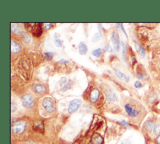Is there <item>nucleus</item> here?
I'll return each mask as SVG.
<instances>
[{"instance_id": "2f4dec72", "label": "nucleus", "mask_w": 160, "mask_h": 144, "mask_svg": "<svg viewBox=\"0 0 160 144\" xmlns=\"http://www.w3.org/2000/svg\"><path fill=\"white\" fill-rule=\"evenodd\" d=\"M59 144H68V143H60Z\"/></svg>"}, {"instance_id": "f3484780", "label": "nucleus", "mask_w": 160, "mask_h": 144, "mask_svg": "<svg viewBox=\"0 0 160 144\" xmlns=\"http://www.w3.org/2000/svg\"><path fill=\"white\" fill-rule=\"evenodd\" d=\"M34 90L37 93H42L45 91V87L41 84H37L34 86Z\"/></svg>"}, {"instance_id": "2eb2a0df", "label": "nucleus", "mask_w": 160, "mask_h": 144, "mask_svg": "<svg viewBox=\"0 0 160 144\" xmlns=\"http://www.w3.org/2000/svg\"><path fill=\"white\" fill-rule=\"evenodd\" d=\"M78 49H79V52L81 55L86 54V53H87V51H88L87 46L82 42H81L79 44Z\"/></svg>"}, {"instance_id": "4be33fe9", "label": "nucleus", "mask_w": 160, "mask_h": 144, "mask_svg": "<svg viewBox=\"0 0 160 144\" xmlns=\"http://www.w3.org/2000/svg\"><path fill=\"white\" fill-rule=\"evenodd\" d=\"M138 51L142 57H144L145 56V53H146L145 50H144V48L142 46V45L138 44Z\"/></svg>"}, {"instance_id": "bb28decb", "label": "nucleus", "mask_w": 160, "mask_h": 144, "mask_svg": "<svg viewBox=\"0 0 160 144\" xmlns=\"http://www.w3.org/2000/svg\"><path fill=\"white\" fill-rule=\"evenodd\" d=\"M142 83H141L140 81H136L134 83V86H135L136 88H140L142 87Z\"/></svg>"}, {"instance_id": "cd10ccee", "label": "nucleus", "mask_w": 160, "mask_h": 144, "mask_svg": "<svg viewBox=\"0 0 160 144\" xmlns=\"http://www.w3.org/2000/svg\"><path fill=\"white\" fill-rule=\"evenodd\" d=\"M154 143L155 144H160V135L155 137L154 140Z\"/></svg>"}, {"instance_id": "4468645a", "label": "nucleus", "mask_w": 160, "mask_h": 144, "mask_svg": "<svg viewBox=\"0 0 160 144\" xmlns=\"http://www.w3.org/2000/svg\"><path fill=\"white\" fill-rule=\"evenodd\" d=\"M152 134L154 136H155V137L160 135V118L157 120L156 123L152 130Z\"/></svg>"}, {"instance_id": "dca6fc26", "label": "nucleus", "mask_w": 160, "mask_h": 144, "mask_svg": "<svg viewBox=\"0 0 160 144\" xmlns=\"http://www.w3.org/2000/svg\"><path fill=\"white\" fill-rule=\"evenodd\" d=\"M107 99L109 101H115L117 100V96L112 91H109L107 93Z\"/></svg>"}, {"instance_id": "ddd939ff", "label": "nucleus", "mask_w": 160, "mask_h": 144, "mask_svg": "<svg viewBox=\"0 0 160 144\" xmlns=\"http://www.w3.org/2000/svg\"><path fill=\"white\" fill-rule=\"evenodd\" d=\"M11 50L12 53H18L21 50V46L14 41L12 40L11 42Z\"/></svg>"}, {"instance_id": "20e7f679", "label": "nucleus", "mask_w": 160, "mask_h": 144, "mask_svg": "<svg viewBox=\"0 0 160 144\" xmlns=\"http://www.w3.org/2000/svg\"><path fill=\"white\" fill-rule=\"evenodd\" d=\"M42 105L44 110L48 113H52L55 110V105L54 101L50 97H46L43 99Z\"/></svg>"}, {"instance_id": "393cba45", "label": "nucleus", "mask_w": 160, "mask_h": 144, "mask_svg": "<svg viewBox=\"0 0 160 144\" xmlns=\"http://www.w3.org/2000/svg\"><path fill=\"white\" fill-rule=\"evenodd\" d=\"M54 43H55V44H56V46H58V47H61V46H62V41H61L60 39H57V38L55 39Z\"/></svg>"}, {"instance_id": "f8f14e48", "label": "nucleus", "mask_w": 160, "mask_h": 144, "mask_svg": "<svg viewBox=\"0 0 160 144\" xmlns=\"http://www.w3.org/2000/svg\"><path fill=\"white\" fill-rule=\"evenodd\" d=\"M91 141L92 144H101L102 143L103 139L100 135H99L98 133H95L92 136Z\"/></svg>"}, {"instance_id": "a211bd4d", "label": "nucleus", "mask_w": 160, "mask_h": 144, "mask_svg": "<svg viewBox=\"0 0 160 144\" xmlns=\"http://www.w3.org/2000/svg\"><path fill=\"white\" fill-rule=\"evenodd\" d=\"M11 30L12 32L17 34H21L22 33V29L21 27H19L16 24H11Z\"/></svg>"}, {"instance_id": "7c9ffc66", "label": "nucleus", "mask_w": 160, "mask_h": 144, "mask_svg": "<svg viewBox=\"0 0 160 144\" xmlns=\"http://www.w3.org/2000/svg\"><path fill=\"white\" fill-rule=\"evenodd\" d=\"M59 62V63H61V62H64V63H66H66H68L69 61H68V60H65V59H61V60H60Z\"/></svg>"}, {"instance_id": "423d86ee", "label": "nucleus", "mask_w": 160, "mask_h": 144, "mask_svg": "<svg viewBox=\"0 0 160 144\" xmlns=\"http://www.w3.org/2000/svg\"><path fill=\"white\" fill-rule=\"evenodd\" d=\"M21 101L23 106L26 108H30L33 106L34 100L31 95H24L21 97Z\"/></svg>"}, {"instance_id": "c756f323", "label": "nucleus", "mask_w": 160, "mask_h": 144, "mask_svg": "<svg viewBox=\"0 0 160 144\" xmlns=\"http://www.w3.org/2000/svg\"><path fill=\"white\" fill-rule=\"evenodd\" d=\"M66 81V78L65 77H62L61 78L60 80V84H63V83H65Z\"/></svg>"}, {"instance_id": "c85d7f7f", "label": "nucleus", "mask_w": 160, "mask_h": 144, "mask_svg": "<svg viewBox=\"0 0 160 144\" xmlns=\"http://www.w3.org/2000/svg\"><path fill=\"white\" fill-rule=\"evenodd\" d=\"M51 23H46V24H44V28L46 30H48V29L51 28Z\"/></svg>"}, {"instance_id": "5701e85b", "label": "nucleus", "mask_w": 160, "mask_h": 144, "mask_svg": "<svg viewBox=\"0 0 160 144\" xmlns=\"http://www.w3.org/2000/svg\"><path fill=\"white\" fill-rule=\"evenodd\" d=\"M71 88V85L69 83H66L65 85H64L62 86V87L61 88V90L62 91H65Z\"/></svg>"}, {"instance_id": "f257e3e1", "label": "nucleus", "mask_w": 160, "mask_h": 144, "mask_svg": "<svg viewBox=\"0 0 160 144\" xmlns=\"http://www.w3.org/2000/svg\"><path fill=\"white\" fill-rule=\"evenodd\" d=\"M124 108L128 116L136 123L139 124L147 114V110L144 106L135 100L126 103Z\"/></svg>"}, {"instance_id": "6ab92c4d", "label": "nucleus", "mask_w": 160, "mask_h": 144, "mask_svg": "<svg viewBox=\"0 0 160 144\" xmlns=\"http://www.w3.org/2000/svg\"><path fill=\"white\" fill-rule=\"evenodd\" d=\"M102 53V49L101 48H98L92 51V54L96 58H99Z\"/></svg>"}, {"instance_id": "f03ea898", "label": "nucleus", "mask_w": 160, "mask_h": 144, "mask_svg": "<svg viewBox=\"0 0 160 144\" xmlns=\"http://www.w3.org/2000/svg\"><path fill=\"white\" fill-rule=\"evenodd\" d=\"M139 33V39L143 48L152 51L160 44V37L158 32L156 30L142 28V29Z\"/></svg>"}, {"instance_id": "1a4fd4ad", "label": "nucleus", "mask_w": 160, "mask_h": 144, "mask_svg": "<svg viewBox=\"0 0 160 144\" xmlns=\"http://www.w3.org/2000/svg\"><path fill=\"white\" fill-rule=\"evenodd\" d=\"M111 40L114 44V48L116 50H119L120 47V42L118 34L116 32L113 31L111 34Z\"/></svg>"}, {"instance_id": "6e6552de", "label": "nucleus", "mask_w": 160, "mask_h": 144, "mask_svg": "<svg viewBox=\"0 0 160 144\" xmlns=\"http://www.w3.org/2000/svg\"><path fill=\"white\" fill-rule=\"evenodd\" d=\"M99 96V91L97 88H94L90 92L89 100L91 103H95L98 101Z\"/></svg>"}, {"instance_id": "aec40b11", "label": "nucleus", "mask_w": 160, "mask_h": 144, "mask_svg": "<svg viewBox=\"0 0 160 144\" xmlns=\"http://www.w3.org/2000/svg\"><path fill=\"white\" fill-rule=\"evenodd\" d=\"M101 33L98 32L93 36V37L92 38V41L93 42H97L101 39Z\"/></svg>"}, {"instance_id": "412c9836", "label": "nucleus", "mask_w": 160, "mask_h": 144, "mask_svg": "<svg viewBox=\"0 0 160 144\" xmlns=\"http://www.w3.org/2000/svg\"><path fill=\"white\" fill-rule=\"evenodd\" d=\"M53 57V54L52 52H46L44 54V58L47 61L51 60Z\"/></svg>"}, {"instance_id": "b1692460", "label": "nucleus", "mask_w": 160, "mask_h": 144, "mask_svg": "<svg viewBox=\"0 0 160 144\" xmlns=\"http://www.w3.org/2000/svg\"><path fill=\"white\" fill-rule=\"evenodd\" d=\"M121 45L122 48V56L124 58L126 56V44L123 41H121Z\"/></svg>"}, {"instance_id": "9d476101", "label": "nucleus", "mask_w": 160, "mask_h": 144, "mask_svg": "<svg viewBox=\"0 0 160 144\" xmlns=\"http://www.w3.org/2000/svg\"><path fill=\"white\" fill-rule=\"evenodd\" d=\"M32 33L34 36L39 37L42 34V28L40 24L35 23L32 31Z\"/></svg>"}, {"instance_id": "9b49d317", "label": "nucleus", "mask_w": 160, "mask_h": 144, "mask_svg": "<svg viewBox=\"0 0 160 144\" xmlns=\"http://www.w3.org/2000/svg\"><path fill=\"white\" fill-rule=\"evenodd\" d=\"M114 73H116V75H117V76L119 78V79H121V80H123V81H126V82H128V81H129V78L125 75V74H124L123 73H122L121 71H119V69H114Z\"/></svg>"}, {"instance_id": "0eeeda50", "label": "nucleus", "mask_w": 160, "mask_h": 144, "mask_svg": "<svg viewBox=\"0 0 160 144\" xmlns=\"http://www.w3.org/2000/svg\"><path fill=\"white\" fill-rule=\"evenodd\" d=\"M81 104V100L80 99H74L70 101L69 107H68V112L69 113H73L79 108Z\"/></svg>"}, {"instance_id": "a878e982", "label": "nucleus", "mask_w": 160, "mask_h": 144, "mask_svg": "<svg viewBox=\"0 0 160 144\" xmlns=\"http://www.w3.org/2000/svg\"><path fill=\"white\" fill-rule=\"evenodd\" d=\"M104 49H106L107 51H108V52H111V53H112V52L113 51V49H112V48L110 45H109V44H108V45H106V46H105Z\"/></svg>"}, {"instance_id": "7ed1b4c3", "label": "nucleus", "mask_w": 160, "mask_h": 144, "mask_svg": "<svg viewBox=\"0 0 160 144\" xmlns=\"http://www.w3.org/2000/svg\"><path fill=\"white\" fill-rule=\"evenodd\" d=\"M26 123L25 121H19L14 123L11 127V131L14 134L21 135L22 134L26 129Z\"/></svg>"}, {"instance_id": "39448f33", "label": "nucleus", "mask_w": 160, "mask_h": 144, "mask_svg": "<svg viewBox=\"0 0 160 144\" xmlns=\"http://www.w3.org/2000/svg\"><path fill=\"white\" fill-rule=\"evenodd\" d=\"M157 120H158L157 117L153 116V117L149 118L144 122L143 125V129L146 132V133L149 134L152 132L154 127L156 123Z\"/></svg>"}]
</instances>
